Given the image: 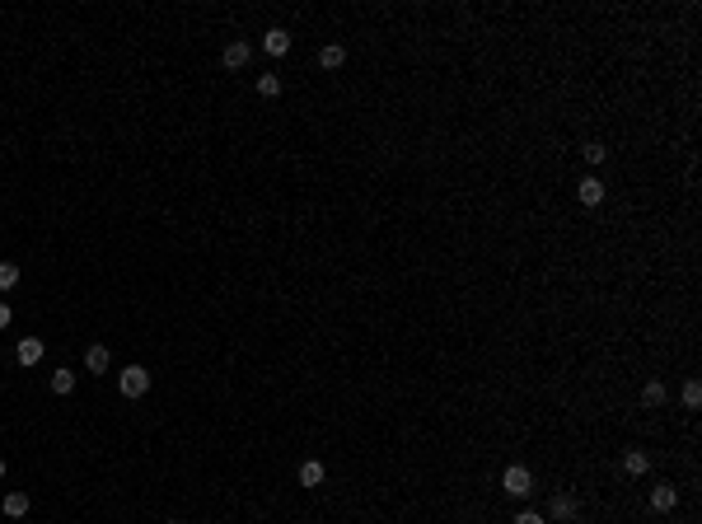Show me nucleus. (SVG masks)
<instances>
[{
  "mask_svg": "<svg viewBox=\"0 0 702 524\" xmlns=\"http://www.w3.org/2000/svg\"><path fill=\"white\" fill-rule=\"evenodd\" d=\"M117 389H122L127 398H141V393H150V370H145V365H127L122 375H117Z\"/></svg>",
  "mask_w": 702,
  "mask_h": 524,
  "instance_id": "nucleus-1",
  "label": "nucleus"
},
{
  "mask_svg": "<svg viewBox=\"0 0 702 524\" xmlns=\"http://www.w3.org/2000/svg\"><path fill=\"white\" fill-rule=\"evenodd\" d=\"M501 487L511 491V496H529V491H534V478H529V469H520V464H515V469H506Z\"/></svg>",
  "mask_w": 702,
  "mask_h": 524,
  "instance_id": "nucleus-2",
  "label": "nucleus"
},
{
  "mask_svg": "<svg viewBox=\"0 0 702 524\" xmlns=\"http://www.w3.org/2000/svg\"><path fill=\"white\" fill-rule=\"evenodd\" d=\"M262 52L267 56H286L290 52V33L286 28H267V33H262Z\"/></svg>",
  "mask_w": 702,
  "mask_h": 524,
  "instance_id": "nucleus-3",
  "label": "nucleus"
},
{
  "mask_svg": "<svg viewBox=\"0 0 702 524\" xmlns=\"http://www.w3.org/2000/svg\"><path fill=\"white\" fill-rule=\"evenodd\" d=\"M43 351H47V346L38 342V337H23L14 356H19V365H38V360H43Z\"/></svg>",
  "mask_w": 702,
  "mask_h": 524,
  "instance_id": "nucleus-4",
  "label": "nucleus"
},
{
  "mask_svg": "<svg viewBox=\"0 0 702 524\" xmlns=\"http://www.w3.org/2000/svg\"><path fill=\"white\" fill-rule=\"evenodd\" d=\"M248 56H253V47H248V43H225V66H230V70L248 66Z\"/></svg>",
  "mask_w": 702,
  "mask_h": 524,
  "instance_id": "nucleus-5",
  "label": "nucleus"
},
{
  "mask_svg": "<svg viewBox=\"0 0 702 524\" xmlns=\"http://www.w3.org/2000/svg\"><path fill=\"white\" fill-rule=\"evenodd\" d=\"M553 520H558V524L576 520V496H567V491H558V496H553Z\"/></svg>",
  "mask_w": 702,
  "mask_h": 524,
  "instance_id": "nucleus-6",
  "label": "nucleus"
},
{
  "mask_svg": "<svg viewBox=\"0 0 702 524\" xmlns=\"http://www.w3.org/2000/svg\"><path fill=\"white\" fill-rule=\"evenodd\" d=\"M0 510L10 515V520H19V515H28V496H23V491H5V501H0Z\"/></svg>",
  "mask_w": 702,
  "mask_h": 524,
  "instance_id": "nucleus-7",
  "label": "nucleus"
},
{
  "mask_svg": "<svg viewBox=\"0 0 702 524\" xmlns=\"http://www.w3.org/2000/svg\"><path fill=\"white\" fill-rule=\"evenodd\" d=\"M576 197H580V206H600V201H604V183L600 178H585Z\"/></svg>",
  "mask_w": 702,
  "mask_h": 524,
  "instance_id": "nucleus-8",
  "label": "nucleus"
},
{
  "mask_svg": "<svg viewBox=\"0 0 702 524\" xmlns=\"http://www.w3.org/2000/svg\"><path fill=\"white\" fill-rule=\"evenodd\" d=\"M85 365L94 370V375H103V370L112 365V356H108V346H90V351H85Z\"/></svg>",
  "mask_w": 702,
  "mask_h": 524,
  "instance_id": "nucleus-9",
  "label": "nucleus"
},
{
  "mask_svg": "<svg viewBox=\"0 0 702 524\" xmlns=\"http://www.w3.org/2000/svg\"><path fill=\"white\" fill-rule=\"evenodd\" d=\"M342 61H346V52H342V43H328V47H324V52H319V66H324V70H337V66H342Z\"/></svg>",
  "mask_w": 702,
  "mask_h": 524,
  "instance_id": "nucleus-10",
  "label": "nucleus"
},
{
  "mask_svg": "<svg viewBox=\"0 0 702 524\" xmlns=\"http://www.w3.org/2000/svg\"><path fill=\"white\" fill-rule=\"evenodd\" d=\"M651 506H656V510H674V506H679V491L674 487H656L651 491Z\"/></svg>",
  "mask_w": 702,
  "mask_h": 524,
  "instance_id": "nucleus-11",
  "label": "nucleus"
},
{
  "mask_svg": "<svg viewBox=\"0 0 702 524\" xmlns=\"http://www.w3.org/2000/svg\"><path fill=\"white\" fill-rule=\"evenodd\" d=\"M623 469H627V473H632V478H642V473H647V469H651V459H647V454H642V449H627V454H623Z\"/></svg>",
  "mask_w": 702,
  "mask_h": 524,
  "instance_id": "nucleus-12",
  "label": "nucleus"
},
{
  "mask_svg": "<svg viewBox=\"0 0 702 524\" xmlns=\"http://www.w3.org/2000/svg\"><path fill=\"white\" fill-rule=\"evenodd\" d=\"M300 482H304V487H319V482H324V464L304 459V464H300Z\"/></svg>",
  "mask_w": 702,
  "mask_h": 524,
  "instance_id": "nucleus-13",
  "label": "nucleus"
},
{
  "mask_svg": "<svg viewBox=\"0 0 702 524\" xmlns=\"http://www.w3.org/2000/svg\"><path fill=\"white\" fill-rule=\"evenodd\" d=\"M75 389V370H56L52 375V393H70Z\"/></svg>",
  "mask_w": 702,
  "mask_h": 524,
  "instance_id": "nucleus-14",
  "label": "nucleus"
},
{
  "mask_svg": "<svg viewBox=\"0 0 702 524\" xmlns=\"http://www.w3.org/2000/svg\"><path fill=\"white\" fill-rule=\"evenodd\" d=\"M665 398H669V393H665V384H647V389H642V402H647V407H660Z\"/></svg>",
  "mask_w": 702,
  "mask_h": 524,
  "instance_id": "nucleus-15",
  "label": "nucleus"
},
{
  "mask_svg": "<svg viewBox=\"0 0 702 524\" xmlns=\"http://www.w3.org/2000/svg\"><path fill=\"white\" fill-rule=\"evenodd\" d=\"M257 94H262V99H277V94H281V80L277 75H257Z\"/></svg>",
  "mask_w": 702,
  "mask_h": 524,
  "instance_id": "nucleus-16",
  "label": "nucleus"
},
{
  "mask_svg": "<svg viewBox=\"0 0 702 524\" xmlns=\"http://www.w3.org/2000/svg\"><path fill=\"white\" fill-rule=\"evenodd\" d=\"M19 286V267L14 262H0V290H14Z\"/></svg>",
  "mask_w": 702,
  "mask_h": 524,
  "instance_id": "nucleus-17",
  "label": "nucleus"
},
{
  "mask_svg": "<svg viewBox=\"0 0 702 524\" xmlns=\"http://www.w3.org/2000/svg\"><path fill=\"white\" fill-rule=\"evenodd\" d=\"M702 402V389H698V380H688L684 384V407H698Z\"/></svg>",
  "mask_w": 702,
  "mask_h": 524,
  "instance_id": "nucleus-18",
  "label": "nucleus"
},
{
  "mask_svg": "<svg viewBox=\"0 0 702 524\" xmlns=\"http://www.w3.org/2000/svg\"><path fill=\"white\" fill-rule=\"evenodd\" d=\"M604 155H609L604 145H585V159H590V164H604Z\"/></svg>",
  "mask_w": 702,
  "mask_h": 524,
  "instance_id": "nucleus-19",
  "label": "nucleus"
},
{
  "mask_svg": "<svg viewBox=\"0 0 702 524\" xmlns=\"http://www.w3.org/2000/svg\"><path fill=\"white\" fill-rule=\"evenodd\" d=\"M515 524H548V520H543V515H534V510H520V515H515Z\"/></svg>",
  "mask_w": 702,
  "mask_h": 524,
  "instance_id": "nucleus-20",
  "label": "nucleus"
},
{
  "mask_svg": "<svg viewBox=\"0 0 702 524\" xmlns=\"http://www.w3.org/2000/svg\"><path fill=\"white\" fill-rule=\"evenodd\" d=\"M10 319H14V309L5 300H0V333H5V328H10Z\"/></svg>",
  "mask_w": 702,
  "mask_h": 524,
  "instance_id": "nucleus-21",
  "label": "nucleus"
},
{
  "mask_svg": "<svg viewBox=\"0 0 702 524\" xmlns=\"http://www.w3.org/2000/svg\"><path fill=\"white\" fill-rule=\"evenodd\" d=\"M0 478H5V459H0Z\"/></svg>",
  "mask_w": 702,
  "mask_h": 524,
  "instance_id": "nucleus-22",
  "label": "nucleus"
},
{
  "mask_svg": "<svg viewBox=\"0 0 702 524\" xmlns=\"http://www.w3.org/2000/svg\"><path fill=\"white\" fill-rule=\"evenodd\" d=\"M164 524H183V520H164Z\"/></svg>",
  "mask_w": 702,
  "mask_h": 524,
  "instance_id": "nucleus-23",
  "label": "nucleus"
}]
</instances>
